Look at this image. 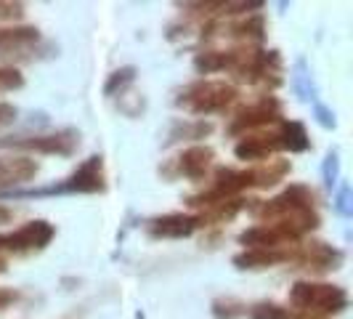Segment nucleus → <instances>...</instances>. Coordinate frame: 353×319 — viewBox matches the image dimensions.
<instances>
[{
  "mask_svg": "<svg viewBox=\"0 0 353 319\" xmlns=\"http://www.w3.org/2000/svg\"><path fill=\"white\" fill-rule=\"evenodd\" d=\"M136 319H143V314H141V311H139V314H136Z\"/></svg>",
  "mask_w": 353,
  "mask_h": 319,
  "instance_id": "obj_32",
  "label": "nucleus"
},
{
  "mask_svg": "<svg viewBox=\"0 0 353 319\" xmlns=\"http://www.w3.org/2000/svg\"><path fill=\"white\" fill-rule=\"evenodd\" d=\"M248 317L250 319H298V314L290 311V309H284V306H279V303L261 301V303L248 306Z\"/></svg>",
  "mask_w": 353,
  "mask_h": 319,
  "instance_id": "obj_20",
  "label": "nucleus"
},
{
  "mask_svg": "<svg viewBox=\"0 0 353 319\" xmlns=\"http://www.w3.org/2000/svg\"><path fill=\"white\" fill-rule=\"evenodd\" d=\"M276 152H282L279 149V139H276V130H271V133H248V136H242L236 146H234V155L239 160H252V162H265V160L271 157V155H276Z\"/></svg>",
  "mask_w": 353,
  "mask_h": 319,
  "instance_id": "obj_14",
  "label": "nucleus"
},
{
  "mask_svg": "<svg viewBox=\"0 0 353 319\" xmlns=\"http://www.w3.org/2000/svg\"><path fill=\"white\" fill-rule=\"evenodd\" d=\"M236 99H239V88L226 80H196L178 93L176 106L189 115L208 117V115L226 112L231 104H236Z\"/></svg>",
  "mask_w": 353,
  "mask_h": 319,
  "instance_id": "obj_5",
  "label": "nucleus"
},
{
  "mask_svg": "<svg viewBox=\"0 0 353 319\" xmlns=\"http://www.w3.org/2000/svg\"><path fill=\"white\" fill-rule=\"evenodd\" d=\"M290 173H292L290 160H265L261 165H252L245 171L215 168L210 186L199 195H192L186 202L192 208H212V205H221V202H229V200H239V195L248 192V189H268V186L284 181Z\"/></svg>",
  "mask_w": 353,
  "mask_h": 319,
  "instance_id": "obj_2",
  "label": "nucleus"
},
{
  "mask_svg": "<svg viewBox=\"0 0 353 319\" xmlns=\"http://www.w3.org/2000/svg\"><path fill=\"white\" fill-rule=\"evenodd\" d=\"M56 237L53 224L35 218L19 229L8 231V234H0V255H24V253H37V250H46L51 245V240Z\"/></svg>",
  "mask_w": 353,
  "mask_h": 319,
  "instance_id": "obj_9",
  "label": "nucleus"
},
{
  "mask_svg": "<svg viewBox=\"0 0 353 319\" xmlns=\"http://www.w3.org/2000/svg\"><path fill=\"white\" fill-rule=\"evenodd\" d=\"M17 298H19L17 290H11V287H0V311H3V309H8Z\"/></svg>",
  "mask_w": 353,
  "mask_h": 319,
  "instance_id": "obj_28",
  "label": "nucleus"
},
{
  "mask_svg": "<svg viewBox=\"0 0 353 319\" xmlns=\"http://www.w3.org/2000/svg\"><path fill=\"white\" fill-rule=\"evenodd\" d=\"M290 86H292V93H295L298 102H303V104H316L319 88H316V80H314V72H311V64L305 61V56L295 59L292 72H290Z\"/></svg>",
  "mask_w": 353,
  "mask_h": 319,
  "instance_id": "obj_16",
  "label": "nucleus"
},
{
  "mask_svg": "<svg viewBox=\"0 0 353 319\" xmlns=\"http://www.w3.org/2000/svg\"><path fill=\"white\" fill-rule=\"evenodd\" d=\"M276 139H279V149L282 152H305L311 146V139H308V130L301 120H282L276 125Z\"/></svg>",
  "mask_w": 353,
  "mask_h": 319,
  "instance_id": "obj_17",
  "label": "nucleus"
},
{
  "mask_svg": "<svg viewBox=\"0 0 353 319\" xmlns=\"http://www.w3.org/2000/svg\"><path fill=\"white\" fill-rule=\"evenodd\" d=\"M212 160H215V152L212 146H189L183 149L176 160H170V165L162 168V173L168 178H192V181H202L210 171Z\"/></svg>",
  "mask_w": 353,
  "mask_h": 319,
  "instance_id": "obj_12",
  "label": "nucleus"
},
{
  "mask_svg": "<svg viewBox=\"0 0 353 319\" xmlns=\"http://www.w3.org/2000/svg\"><path fill=\"white\" fill-rule=\"evenodd\" d=\"M215 125L210 120H176L170 125V133H168V142L165 146H173L178 142H196V139H205L210 136Z\"/></svg>",
  "mask_w": 353,
  "mask_h": 319,
  "instance_id": "obj_18",
  "label": "nucleus"
},
{
  "mask_svg": "<svg viewBox=\"0 0 353 319\" xmlns=\"http://www.w3.org/2000/svg\"><path fill=\"white\" fill-rule=\"evenodd\" d=\"M40 173V162L30 157H0V195L14 192L17 186L32 181Z\"/></svg>",
  "mask_w": 353,
  "mask_h": 319,
  "instance_id": "obj_13",
  "label": "nucleus"
},
{
  "mask_svg": "<svg viewBox=\"0 0 353 319\" xmlns=\"http://www.w3.org/2000/svg\"><path fill=\"white\" fill-rule=\"evenodd\" d=\"M205 226L202 213L199 215H189V213H165V215H154L143 224V229L154 240H186L192 237L196 229Z\"/></svg>",
  "mask_w": 353,
  "mask_h": 319,
  "instance_id": "obj_11",
  "label": "nucleus"
},
{
  "mask_svg": "<svg viewBox=\"0 0 353 319\" xmlns=\"http://www.w3.org/2000/svg\"><path fill=\"white\" fill-rule=\"evenodd\" d=\"M343 261H345L343 250L332 248V245H327V242H319V240L298 242V245L292 248V264L298 266V269L319 271V274L335 271V269L343 266Z\"/></svg>",
  "mask_w": 353,
  "mask_h": 319,
  "instance_id": "obj_10",
  "label": "nucleus"
},
{
  "mask_svg": "<svg viewBox=\"0 0 353 319\" xmlns=\"http://www.w3.org/2000/svg\"><path fill=\"white\" fill-rule=\"evenodd\" d=\"M136 75H139L136 67H120V70H114L112 75H109V80H106L104 96L114 99V96L125 93V88H130V86L136 83Z\"/></svg>",
  "mask_w": 353,
  "mask_h": 319,
  "instance_id": "obj_19",
  "label": "nucleus"
},
{
  "mask_svg": "<svg viewBox=\"0 0 353 319\" xmlns=\"http://www.w3.org/2000/svg\"><path fill=\"white\" fill-rule=\"evenodd\" d=\"M24 86V75L17 67H0V93L19 90Z\"/></svg>",
  "mask_w": 353,
  "mask_h": 319,
  "instance_id": "obj_24",
  "label": "nucleus"
},
{
  "mask_svg": "<svg viewBox=\"0 0 353 319\" xmlns=\"http://www.w3.org/2000/svg\"><path fill=\"white\" fill-rule=\"evenodd\" d=\"M282 117V102L276 96H261L258 102L242 106L231 123L226 125V133L229 136H248V133H255L258 128H265V125H279Z\"/></svg>",
  "mask_w": 353,
  "mask_h": 319,
  "instance_id": "obj_8",
  "label": "nucleus"
},
{
  "mask_svg": "<svg viewBox=\"0 0 353 319\" xmlns=\"http://www.w3.org/2000/svg\"><path fill=\"white\" fill-rule=\"evenodd\" d=\"M19 117V109L14 104H0V128H6V125H14Z\"/></svg>",
  "mask_w": 353,
  "mask_h": 319,
  "instance_id": "obj_27",
  "label": "nucleus"
},
{
  "mask_svg": "<svg viewBox=\"0 0 353 319\" xmlns=\"http://www.w3.org/2000/svg\"><path fill=\"white\" fill-rule=\"evenodd\" d=\"M321 181H324L327 189H332V186L340 184V152H337L335 146L324 155V162H321Z\"/></svg>",
  "mask_w": 353,
  "mask_h": 319,
  "instance_id": "obj_22",
  "label": "nucleus"
},
{
  "mask_svg": "<svg viewBox=\"0 0 353 319\" xmlns=\"http://www.w3.org/2000/svg\"><path fill=\"white\" fill-rule=\"evenodd\" d=\"M80 146L77 128H59L56 133H35V136H6L0 139V149H21L37 155H61L70 157Z\"/></svg>",
  "mask_w": 353,
  "mask_h": 319,
  "instance_id": "obj_7",
  "label": "nucleus"
},
{
  "mask_svg": "<svg viewBox=\"0 0 353 319\" xmlns=\"http://www.w3.org/2000/svg\"><path fill=\"white\" fill-rule=\"evenodd\" d=\"M3 271H6V258L0 255V274H3Z\"/></svg>",
  "mask_w": 353,
  "mask_h": 319,
  "instance_id": "obj_30",
  "label": "nucleus"
},
{
  "mask_svg": "<svg viewBox=\"0 0 353 319\" xmlns=\"http://www.w3.org/2000/svg\"><path fill=\"white\" fill-rule=\"evenodd\" d=\"M250 213L261 224H274V221H295L308 231H316L321 218L314 205V192L305 184H290L282 195L271 197L265 202H255Z\"/></svg>",
  "mask_w": 353,
  "mask_h": 319,
  "instance_id": "obj_3",
  "label": "nucleus"
},
{
  "mask_svg": "<svg viewBox=\"0 0 353 319\" xmlns=\"http://www.w3.org/2000/svg\"><path fill=\"white\" fill-rule=\"evenodd\" d=\"M19 19H24V6L0 0V21H19Z\"/></svg>",
  "mask_w": 353,
  "mask_h": 319,
  "instance_id": "obj_26",
  "label": "nucleus"
},
{
  "mask_svg": "<svg viewBox=\"0 0 353 319\" xmlns=\"http://www.w3.org/2000/svg\"><path fill=\"white\" fill-rule=\"evenodd\" d=\"M314 117H316V123L321 125V128H327V130H335V128H337L335 109H330V106L321 104V102H316V104H314Z\"/></svg>",
  "mask_w": 353,
  "mask_h": 319,
  "instance_id": "obj_25",
  "label": "nucleus"
},
{
  "mask_svg": "<svg viewBox=\"0 0 353 319\" xmlns=\"http://www.w3.org/2000/svg\"><path fill=\"white\" fill-rule=\"evenodd\" d=\"M215 319H242L248 317V306L236 298H215L210 306Z\"/></svg>",
  "mask_w": 353,
  "mask_h": 319,
  "instance_id": "obj_21",
  "label": "nucleus"
},
{
  "mask_svg": "<svg viewBox=\"0 0 353 319\" xmlns=\"http://www.w3.org/2000/svg\"><path fill=\"white\" fill-rule=\"evenodd\" d=\"M40 43L37 27H0V56H27Z\"/></svg>",
  "mask_w": 353,
  "mask_h": 319,
  "instance_id": "obj_15",
  "label": "nucleus"
},
{
  "mask_svg": "<svg viewBox=\"0 0 353 319\" xmlns=\"http://www.w3.org/2000/svg\"><path fill=\"white\" fill-rule=\"evenodd\" d=\"M290 303L301 314H340L348 309V293L345 287L330 282H301L292 284L290 290Z\"/></svg>",
  "mask_w": 353,
  "mask_h": 319,
  "instance_id": "obj_6",
  "label": "nucleus"
},
{
  "mask_svg": "<svg viewBox=\"0 0 353 319\" xmlns=\"http://www.w3.org/2000/svg\"><path fill=\"white\" fill-rule=\"evenodd\" d=\"M298 319H319V317H311V314H298Z\"/></svg>",
  "mask_w": 353,
  "mask_h": 319,
  "instance_id": "obj_31",
  "label": "nucleus"
},
{
  "mask_svg": "<svg viewBox=\"0 0 353 319\" xmlns=\"http://www.w3.org/2000/svg\"><path fill=\"white\" fill-rule=\"evenodd\" d=\"M11 218H14V213L8 211V208H6V205H0V226H3V224H8V221H11Z\"/></svg>",
  "mask_w": 353,
  "mask_h": 319,
  "instance_id": "obj_29",
  "label": "nucleus"
},
{
  "mask_svg": "<svg viewBox=\"0 0 353 319\" xmlns=\"http://www.w3.org/2000/svg\"><path fill=\"white\" fill-rule=\"evenodd\" d=\"M199 75L231 72L252 86H282V56L279 51H263L258 46H234L229 51H202L194 56Z\"/></svg>",
  "mask_w": 353,
  "mask_h": 319,
  "instance_id": "obj_1",
  "label": "nucleus"
},
{
  "mask_svg": "<svg viewBox=\"0 0 353 319\" xmlns=\"http://www.w3.org/2000/svg\"><path fill=\"white\" fill-rule=\"evenodd\" d=\"M332 208L340 218H351L353 215V186L348 181H343L340 186H337V195H335V202H332Z\"/></svg>",
  "mask_w": 353,
  "mask_h": 319,
  "instance_id": "obj_23",
  "label": "nucleus"
},
{
  "mask_svg": "<svg viewBox=\"0 0 353 319\" xmlns=\"http://www.w3.org/2000/svg\"><path fill=\"white\" fill-rule=\"evenodd\" d=\"M106 178H104V157L90 155L72 176L64 181H56L48 186L37 189H14L0 195V200H43V197H70V195H104Z\"/></svg>",
  "mask_w": 353,
  "mask_h": 319,
  "instance_id": "obj_4",
  "label": "nucleus"
}]
</instances>
